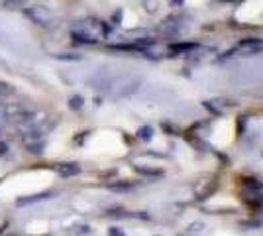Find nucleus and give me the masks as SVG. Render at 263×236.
<instances>
[{
    "mask_svg": "<svg viewBox=\"0 0 263 236\" xmlns=\"http://www.w3.org/2000/svg\"><path fill=\"white\" fill-rule=\"evenodd\" d=\"M24 14L32 20L33 24L42 26V28H51L55 24V14L51 8H47L44 4H33V6H28L24 8Z\"/></svg>",
    "mask_w": 263,
    "mask_h": 236,
    "instance_id": "obj_1",
    "label": "nucleus"
},
{
    "mask_svg": "<svg viewBox=\"0 0 263 236\" xmlns=\"http://www.w3.org/2000/svg\"><path fill=\"white\" fill-rule=\"evenodd\" d=\"M71 38L79 45H97L100 42V38L88 28L87 24H81L79 28H73L71 30Z\"/></svg>",
    "mask_w": 263,
    "mask_h": 236,
    "instance_id": "obj_2",
    "label": "nucleus"
},
{
    "mask_svg": "<svg viewBox=\"0 0 263 236\" xmlns=\"http://www.w3.org/2000/svg\"><path fill=\"white\" fill-rule=\"evenodd\" d=\"M261 47H263V40H259V38H248V40L240 42V44L232 49L230 56H234V53H248V56H252L255 51H261Z\"/></svg>",
    "mask_w": 263,
    "mask_h": 236,
    "instance_id": "obj_3",
    "label": "nucleus"
},
{
    "mask_svg": "<svg viewBox=\"0 0 263 236\" xmlns=\"http://www.w3.org/2000/svg\"><path fill=\"white\" fill-rule=\"evenodd\" d=\"M57 173L61 177H75V175L81 173V166H77V164H61L57 168Z\"/></svg>",
    "mask_w": 263,
    "mask_h": 236,
    "instance_id": "obj_4",
    "label": "nucleus"
},
{
    "mask_svg": "<svg viewBox=\"0 0 263 236\" xmlns=\"http://www.w3.org/2000/svg\"><path fill=\"white\" fill-rule=\"evenodd\" d=\"M53 193H37V195H30V197H24V199H18V205H28V203H37V201H44V199H51Z\"/></svg>",
    "mask_w": 263,
    "mask_h": 236,
    "instance_id": "obj_5",
    "label": "nucleus"
},
{
    "mask_svg": "<svg viewBox=\"0 0 263 236\" xmlns=\"http://www.w3.org/2000/svg\"><path fill=\"white\" fill-rule=\"evenodd\" d=\"M136 171L140 175H145V177H161L163 171L161 169H154V168H143V166H136Z\"/></svg>",
    "mask_w": 263,
    "mask_h": 236,
    "instance_id": "obj_6",
    "label": "nucleus"
},
{
    "mask_svg": "<svg viewBox=\"0 0 263 236\" xmlns=\"http://www.w3.org/2000/svg\"><path fill=\"white\" fill-rule=\"evenodd\" d=\"M193 49H197V44H171V51H177V53H186Z\"/></svg>",
    "mask_w": 263,
    "mask_h": 236,
    "instance_id": "obj_7",
    "label": "nucleus"
},
{
    "mask_svg": "<svg viewBox=\"0 0 263 236\" xmlns=\"http://www.w3.org/2000/svg\"><path fill=\"white\" fill-rule=\"evenodd\" d=\"M228 101H209L206 102V106L209 108H212L214 113H222V111H226L228 106H232V104H226Z\"/></svg>",
    "mask_w": 263,
    "mask_h": 236,
    "instance_id": "obj_8",
    "label": "nucleus"
},
{
    "mask_svg": "<svg viewBox=\"0 0 263 236\" xmlns=\"http://www.w3.org/2000/svg\"><path fill=\"white\" fill-rule=\"evenodd\" d=\"M16 90H14V87H10V85H6V83H0V102L4 101V99H8V97H12Z\"/></svg>",
    "mask_w": 263,
    "mask_h": 236,
    "instance_id": "obj_9",
    "label": "nucleus"
},
{
    "mask_svg": "<svg viewBox=\"0 0 263 236\" xmlns=\"http://www.w3.org/2000/svg\"><path fill=\"white\" fill-rule=\"evenodd\" d=\"M26 4V0H2V6L8 8V10H16V8H22Z\"/></svg>",
    "mask_w": 263,
    "mask_h": 236,
    "instance_id": "obj_10",
    "label": "nucleus"
},
{
    "mask_svg": "<svg viewBox=\"0 0 263 236\" xmlns=\"http://www.w3.org/2000/svg\"><path fill=\"white\" fill-rule=\"evenodd\" d=\"M57 59H61V61H81L83 56H79V53H59Z\"/></svg>",
    "mask_w": 263,
    "mask_h": 236,
    "instance_id": "obj_11",
    "label": "nucleus"
},
{
    "mask_svg": "<svg viewBox=\"0 0 263 236\" xmlns=\"http://www.w3.org/2000/svg\"><path fill=\"white\" fill-rule=\"evenodd\" d=\"M110 189L112 191H126V189H132V185L130 183H112Z\"/></svg>",
    "mask_w": 263,
    "mask_h": 236,
    "instance_id": "obj_12",
    "label": "nucleus"
},
{
    "mask_svg": "<svg viewBox=\"0 0 263 236\" xmlns=\"http://www.w3.org/2000/svg\"><path fill=\"white\" fill-rule=\"evenodd\" d=\"M69 106H71V108H81V106H83V97H71Z\"/></svg>",
    "mask_w": 263,
    "mask_h": 236,
    "instance_id": "obj_13",
    "label": "nucleus"
},
{
    "mask_svg": "<svg viewBox=\"0 0 263 236\" xmlns=\"http://www.w3.org/2000/svg\"><path fill=\"white\" fill-rule=\"evenodd\" d=\"M140 138L149 140V138H152V128H142V130H140Z\"/></svg>",
    "mask_w": 263,
    "mask_h": 236,
    "instance_id": "obj_14",
    "label": "nucleus"
},
{
    "mask_svg": "<svg viewBox=\"0 0 263 236\" xmlns=\"http://www.w3.org/2000/svg\"><path fill=\"white\" fill-rule=\"evenodd\" d=\"M8 154V144H0V156Z\"/></svg>",
    "mask_w": 263,
    "mask_h": 236,
    "instance_id": "obj_15",
    "label": "nucleus"
},
{
    "mask_svg": "<svg viewBox=\"0 0 263 236\" xmlns=\"http://www.w3.org/2000/svg\"><path fill=\"white\" fill-rule=\"evenodd\" d=\"M110 234H112V236H124V234H122V232H120V230H114V228L110 230Z\"/></svg>",
    "mask_w": 263,
    "mask_h": 236,
    "instance_id": "obj_16",
    "label": "nucleus"
}]
</instances>
